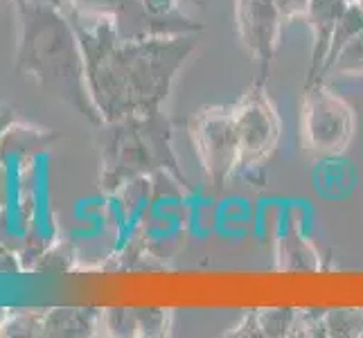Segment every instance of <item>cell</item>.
Masks as SVG:
<instances>
[{
    "label": "cell",
    "mask_w": 363,
    "mask_h": 338,
    "mask_svg": "<svg viewBox=\"0 0 363 338\" xmlns=\"http://www.w3.org/2000/svg\"><path fill=\"white\" fill-rule=\"evenodd\" d=\"M91 99L106 122L160 113L199 34L122 36L111 16L72 11Z\"/></svg>",
    "instance_id": "1"
},
{
    "label": "cell",
    "mask_w": 363,
    "mask_h": 338,
    "mask_svg": "<svg viewBox=\"0 0 363 338\" xmlns=\"http://www.w3.org/2000/svg\"><path fill=\"white\" fill-rule=\"evenodd\" d=\"M11 3L18 21L16 74L102 127L104 120L93 104L86 81L84 50L72 16L50 0Z\"/></svg>",
    "instance_id": "2"
},
{
    "label": "cell",
    "mask_w": 363,
    "mask_h": 338,
    "mask_svg": "<svg viewBox=\"0 0 363 338\" xmlns=\"http://www.w3.org/2000/svg\"><path fill=\"white\" fill-rule=\"evenodd\" d=\"M102 127H106V133L99 142V185L106 194H116L129 181L158 171H167L183 187H190L172 149V122L162 113L106 122Z\"/></svg>",
    "instance_id": "3"
},
{
    "label": "cell",
    "mask_w": 363,
    "mask_h": 338,
    "mask_svg": "<svg viewBox=\"0 0 363 338\" xmlns=\"http://www.w3.org/2000/svg\"><path fill=\"white\" fill-rule=\"evenodd\" d=\"M300 131L311 154L325 158L341 156L357 133L354 108L328 81H318L303 91Z\"/></svg>",
    "instance_id": "4"
},
{
    "label": "cell",
    "mask_w": 363,
    "mask_h": 338,
    "mask_svg": "<svg viewBox=\"0 0 363 338\" xmlns=\"http://www.w3.org/2000/svg\"><path fill=\"white\" fill-rule=\"evenodd\" d=\"M187 133H190L196 160L203 167L210 185L223 190L240 171L242 158L233 106L212 104L199 108L187 120Z\"/></svg>",
    "instance_id": "5"
},
{
    "label": "cell",
    "mask_w": 363,
    "mask_h": 338,
    "mask_svg": "<svg viewBox=\"0 0 363 338\" xmlns=\"http://www.w3.org/2000/svg\"><path fill=\"white\" fill-rule=\"evenodd\" d=\"M237 135H240V171L255 169L275 154L282 137V120L271 99L267 84L255 79L240 102L233 104Z\"/></svg>",
    "instance_id": "6"
},
{
    "label": "cell",
    "mask_w": 363,
    "mask_h": 338,
    "mask_svg": "<svg viewBox=\"0 0 363 338\" xmlns=\"http://www.w3.org/2000/svg\"><path fill=\"white\" fill-rule=\"evenodd\" d=\"M282 11L273 0H235V25L240 43L257 64V79H269L282 34Z\"/></svg>",
    "instance_id": "7"
},
{
    "label": "cell",
    "mask_w": 363,
    "mask_h": 338,
    "mask_svg": "<svg viewBox=\"0 0 363 338\" xmlns=\"http://www.w3.org/2000/svg\"><path fill=\"white\" fill-rule=\"evenodd\" d=\"M345 7H347L345 0H309L305 18L309 23L311 34H314V45H311V57H309L311 61L305 77V89L318 81V74L323 70L325 57H328V50L332 43V34Z\"/></svg>",
    "instance_id": "8"
},
{
    "label": "cell",
    "mask_w": 363,
    "mask_h": 338,
    "mask_svg": "<svg viewBox=\"0 0 363 338\" xmlns=\"http://www.w3.org/2000/svg\"><path fill=\"white\" fill-rule=\"evenodd\" d=\"M298 309L275 307L257 309L246 314V318L237 325L230 336H294L296 334Z\"/></svg>",
    "instance_id": "9"
},
{
    "label": "cell",
    "mask_w": 363,
    "mask_h": 338,
    "mask_svg": "<svg viewBox=\"0 0 363 338\" xmlns=\"http://www.w3.org/2000/svg\"><path fill=\"white\" fill-rule=\"evenodd\" d=\"M363 30V11L357 3H350L343 14L336 23V30L332 34V43H330V50H328V57H325V64H323V70L318 74V81H328V74L334 66L336 57L341 55V50L354 39V36ZM316 81V84H318Z\"/></svg>",
    "instance_id": "10"
},
{
    "label": "cell",
    "mask_w": 363,
    "mask_h": 338,
    "mask_svg": "<svg viewBox=\"0 0 363 338\" xmlns=\"http://www.w3.org/2000/svg\"><path fill=\"white\" fill-rule=\"evenodd\" d=\"M323 336H363V309H325Z\"/></svg>",
    "instance_id": "11"
},
{
    "label": "cell",
    "mask_w": 363,
    "mask_h": 338,
    "mask_svg": "<svg viewBox=\"0 0 363 338\" xmlns=\"http://www.w3.org/2000/svg\"><path fill=\"white\" fill-rule=\"evenodd\" d=\"M330 74H345V77L363 74V30L341 50V55L336 57Z\"/></svg>",
    "instance_id": "12"
},
{
    "label": "cell",
    "mask_w": 363,
    "mask_h": 338,
    "mask_svg": "<svg viewBox=\"0 0 363 338\" xmlns=\"http://www.w3.org/2000/svg\"><path fill=\"white\" fill-rule=\"evenodd\" d=\"M72 11L93 16H116L127 0H70Z\"/></svg>",
    "instance_id": "13"
},
{
    "label": "cell",
    "mask_w": 363,
    "mask_h": 338,
    "mask_svg": "<svg viewBox=\"0 0 363 338\" xmlns=\"http://www.w3.org/2000/svg\"><path fill=\"white\" fill-rule=\"evenodd\" d=\"M181 0H135V5L140 7L147 16L152 18H174L179 14Z\"/></svg>",
    "instance_id": "14"
},
{
    "label": "cell",
    "mask_w": 363,
    "mask_h": 338,
    "mask_svg": "<svg viewBox=\"0 0 363 338\" xmlns=\"http://www.w3.org/2000/svg\"><path fill=\"white\" fill-rule=\"evenodd\" d=\"M273 3L278 5L284 18H296V16H305L309 0H273Z\"/></svg>",
    "instance_id": "15"
},
{
    "label": "cell",
    "mask_w": 363,
    "mask_h": 338,
    "mask_svg": "<svg viewBox=\"0 0 363 338\" xmlns=\"http://www.w3.org/2000/svg\"><path fill=\"white\" fill-rule=\"evenodd\" d=\"M16 116L11 108H0V156H3V149H5V140L9 135V129L14 127Z\"/></svg>",
    "instance_id": "16"
},
{
    "label": "cell",
    "mask_w": 363,
    "mask_h": 338,
    "mask_svg": "<svg viewBox=\"0 0 363 338\" xmlns=\"http://www.w3.org/2000/svg\"><path fill=\"white\" fill-rule=\"evenodd\" d=\"M357 5L361 7V11H363V0H357Z\"/></svg>",
    "instance_id": "17"
},
{
    "label": "cell",
    "mask_w": 363,
    "mask_h": 338,
    "mask_svg": "<svg viewBox=\"0 0 363 338\" xmlns=\"http://www.w3.org/2000/svg\"><path fill=\"white\" fill-rule=\"evenodd\" d=\"M345 3H347V5H350V3H357V0H345Z\"/></svg>",
    "instance_id": "18"
}]
</instances>
